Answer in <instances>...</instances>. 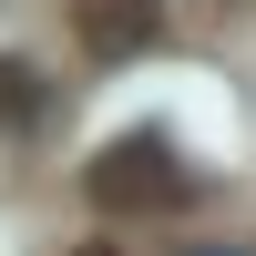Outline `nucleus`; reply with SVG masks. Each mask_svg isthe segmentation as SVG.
<instances>
[{"instance_id":"obj_1","label":"nucleus","mask_w":256,"mask_h":256,"mask_svg":"<svg viewBox=\"0 0 256 256\" xmlns=\"http://www.w3.org/2000/svg\"><path fill=\"white\" fill-rule=\"evenodd\" d=\"M82 184H92V205H113V216H164V205L195 195V164H184V144L164 134V123H123L92 154Z\"/></svg>"},{"instance_id":"obj_2","label":"nucleus","mask_w":256,"mask_h":256,"mask_svg":"<svg viewBox=\"0 0 256 256\" xmlns=\"http://www.w3.org/2000/svg\"><path fill=\"white\" fill-rule=\"evenodd\" d=\"M72 41L92 62H134V52L164 41V10L154 0H72Z\"/></svg>"},{"instance_id":"obj_3","label":"nucleus","mask_w":256,"mask_h":256,"mask_svg":"<svg viewBox=\"0 0 256 256\" xmlns=\"http://www.w3.org/2000/svg\"><path fill=\"white\" fill-rule=\"evenodd\" d=\"M41 102H52V92H41V72H31V62H10V52H0V123L20 134V123H41Z\"/></svg>"},{"instance_id":"obj_4","label":"nucleus","mask_w":256,"mask_h":256,"mask_svg":"<svg viewBox=\"0 0 256 256\" xmlns=\"http://www.w3.org/2000/svg\"><path fill=\"white\" fill-rule=\"evenodd\" d=\"M184 256H256V246H184Z\"/></svg>"},{"instance_id":"obj_5","label":"nucleus","mask_w":256,"mask_h":256,"mask_svg":"<svg viewBox=\"0 0 256 256\" xmlns=\"http://www.w3.org/2000/svg\"><path fill=\"white\" fill-rule=\"evenodd\" d=\"M82 256H113V246H82Z\"/></svg>"}]
</instances>
